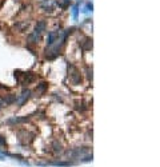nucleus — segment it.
I'll list each match as a JSON object with an SVG mask.
<instances>
[{"label":"nucleus","mask_w":160,"mask_h":167,"mask_svg":"<svg viewBox=\"0 0 160 167\" xmlns=\"http://www.w3.org/2000/svg\"><path fill=\"white\" fill-rule=\"evenodd\" d=\"M31 118V115H28V116H23V118H11V119L7 120V124H14V123H24V122H27L28 119Z\"/></svg>","instance_id":"20e7f679"},{"label":"nucleus","mask_w":160,"mask_h":167,"mask_svg":"<svg viewBox=\"0 0 160 167\" xmlns=\"http://www.w3.org/2000/svg\"><path fill=\"white\" fill-rule=\"evenodd\" d=\"M47 87H48V86H47V83H40V84H37V88H36V91H39V92H44V91H46V90H47Z\"/></svg>","instance_id":"39448f33"},{"label":"nucleus","mask_w":160,"mask_h":167,"mask_svg":"<svg viewBox=\"0 0 160 167\" xmlns=\"http://www.w3.org/2000/svg\"><path fill=\"white\" fill-rule=\"evenodd\" d=\"M4 102H5V104H11V103H14V102H16V96H9L8 99H4Z\"/></svg>","instance_id":"6e6552de"},{"label":"nucleus","mask_w":160,"mask_h":167,"mask_svg":"<svg viewBox=\"0 0 160 167\" xmlns=\"http://www.w3.org/2000/svg\"><path fill=\"white\" fill-rule=\"evenodd\" d=\"M0 159H2V160L4 159V155H0Z\"/></svg>","instance_id":"f8f14e48"},{"label":"nucleus","mask_w":160,"mask_h":167,"mask_svg":"<svg viewBox=\"0 0 160 167\" xmlns=\"http://www.w3.org/2000/svg\"><path fill=\"white\" fill-rule=\"evenodd\" d=\"M30 96H31V91H30V90H23V91H21V94L16 98V103H18L19 107H21V106H23L25 102L28 100V99H30Z\"/></svg>","instance_id":"f03ea898"},{"label":"nucleus","mask_w":160,"mask_h":167,"mask_svg":"<svg viewBox=\"0 0 160 167\" xmlns=\"http://www.w3.org/2000/svg\"><path fill=\"white\" fill-rule=\"evenodd\" d=\"M89 160H92V155L91 156H87V158L83 159V162H89Z\"/></svg>","instance_id":"9b49d317"},{"label":"nucleus","mask_w":160,"mask_h":167,"mask_svg":"<svg viewBox=\"0 0 160 167\" xmlns=\"http://www.w3.org/2000/svg\"><path fill=\"white\" fill-rule=\"evenodd\" d=\"M20 74V72H19ZM21 75V78L20 76H18L19 78V82L21 83V84H28V83H32V82H35V79H36V75H35L34 72H23V74H20Z\"/></svg>","instance_id":"f257e3e1"},{"label":"nucleus","mask_w":160,"mask_h":167,"mask_svg":"<svg viewBox=\"0 0 160 167\" xmlns=\"http://www.w3.org/2000/svg\"><path fill=\"white\" fill-rule=\"evenodd\" d=\"M78 12H79L78 5H73V8H72V15H73V19H75V20H78Z\"/></svg>","instance_id":"0eeeda50"},{"label":"nucleus","mask_w":160,"mask_h":167,"mask_svg":"<svg viewBox=\"0 0 160 167\" xmlns=\"http://www.w3.org/2000/svg\"><path fill=\"white\" fill-rule=\"evenodd\" d=\"M53 147H55V151H62V144H60V143H57V142H55V143H53Z\"/></svg>","instance_id":"1a4fd4ad"},{"label":"nucleus","mask_w":160,"mask_h":167,"mask_svg":"<svg viewBox=\"0 0 160 167\" xmlns=\"http://www.w3.org/2000/svg\"><path fill=\"white\" fill-rule=\"evenodd\" d=\"M0 146H5V138L0 135Z\"/></svg>","instance_id":"9d476101"},{"label":"nucleus","mask_w":160,"mask_h":167,"mask_svg":"<svg viewBox=\"0 0 160 167\" xmlns=\"http://www.w3.org/2000/svg\"><path fill=\"white\" fill-rule=\"evenodd\" d=\"M46 28H47V23H46V21H44V20H39L36 23V25H35V31L34 32L40 36V34H43V32L46 31Z\"/></svg>","instance_id":"7ed1b4c3"},{"label":"nucleus","mask_w":160,"mask_h":167,"mask_svg":"<svg viewBox=\"0 0 160 167\" xmlns=\"http://www.w3.org/2000/svg\"><path fill=\"white\" fill-rule=\"evenodd\" d=\"M68 3H69V0H59V2H57V4H59L62 8H66L67 5H68Z\"/></svg>","instance_id":"423d86ee"}]
</instances>
